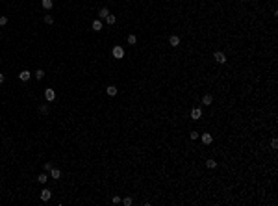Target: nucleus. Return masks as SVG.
Wrapping results in <instances>:
<instances>
[{
	"mask_svg": "<svg viewBox=\"0 0 278 206\" xmlns=\"http://www.w3.org/2000/svg\"><path fill=\"white\" fill-rule=\"evenodd\" d=\"M111 54H113V58H115V59H123V58H124V48H123V47H119V45H115L113 50H111Z\"/></svg>",
	"mask_w": 278,
	"mask_h": 206,
	"instance_id": "f257e3e1",
	"label": "nucleus"
},
{
	"mask_svg": "<svg viewBox=\"0 0 278 206\" xmlns=\"http://www.w3.org/2000/svg\"><path fill=\"white\" fill-rule=\"evenodd\" d=\"M213 59H215L217 63H226V54L221 52V50H217V52L213 54Z\"/></svg>",
	"mask_w": 278,
	"mask_h": 206,
	"instance_id": "f03ea898",
	"label": "nucleus"
},
{
	"mask_svg": "<svg viewBox=\"0 0 278 206\" xmlns=\"http://www.w3.org/2000/svg\"><path fill=\"white\" fill-rule=\"evenodd\" d=\"M50 197H52V191L50 189H43L41 195H39V199L43 200V203H47V200H50Z\"/></svg>",
	"mask_w": 278,
	"mask_h": 206,
	"instance_id": "7ed1b4c3",
	"label": "nucleus"
},
{
	"mask_svg": "<svg viewBox=\"0 0 278 206\" xmlns=\"http://www.w3.org/2000/svg\"><path fill=\"white\" fill-rule=\"evenodd\" d=\"M45 98H47L48 102H52V100L56 98V91L54 89H45Z\"/></svg>",
	"mask_w": 278,
	"mask_h": 206,
	"instance_id": "20e7f679",
	"label": "nucleus"
},
{
	"mask_svg": "<svg viewBox=\"0 0 278 206\" xmlns=\"http://www.w3.org/2000/svg\"><path fill=\"white\" fill-rule=\"evenodd\" d=\"M200 139H202V143H204V145H210L211 141H213V135L206 132V134H202V135H200Z\"/></svg>",
	"mask_w": 278,
	"mask_h": 206,
	"instance_id": "39448f33",
	"label": "nucleus"
},
{
	"mask_svg": "<svg viewBox=\"0 0 278 206\" xmlns=\"http://www.w3.org/2000/svg\"><path fill=\"white\" fill-rule=\"evenodd\" d=\"M200 115H202V110L200 108H193V110H191V119H193V121L200 119Z\"/></svg>",
	"mask_w": 278,
	"mask_h": 206,
	"instance_id": "423d86ee",
	"label": "nucleus"
},
{
	"mask_svg": "<svg viewBox=\"0 0 278 206\" xmlns=\"http://www.w3.org/2000/svg\"><path fill=\"white\" fill-rule=\"evenodd\" d=\"M202 104H204V106H211V104H213V97H211V95H204V97H202Z\"/></svg>",
	"mask_w": 278,
	"mask_h": 206,
	"instance_id": "0eeeda50",
	"label": "nucleus"
},
{
	"mask_svg": "<svg viewBox=\"0 0 278 206\" xmlns=\"http://www.w3.org/2000/svg\"><path fill=\"white\" fill-rule=\"evenodd\" d=\"M169 45H171V47H178V45H180V37L178 36H171L169 37Z\"/></svg>",
	"mask_w": 278,
	"mask_h": 206,
	"instance_id": "6e6552de",
	"label": "nucleus"
},
{
	"mask_svg": "<svg viewBox=\"0 0 278 206\" xmlns=\"http://www.w3.org/2000/svg\"><path fill=\"white\" fill-rule=\"evenodd\" d=\"M117 91H119V89L115 87V85H108V87H106V93H108L109 97H115V95H117Z\"/></svg>",
	"mask_w": 278,
	"mask_h": 206,
	"instance_id": "1a4fd4ad",
	"label": "nucleus"
},
{
	"mask_svg": "<svg viewBox=\"0 0 278 206\" xmlns=\"http://www.w3.org/2000/svg\"><path fill=\"white\" fill-rule=\"evenodd\" d=\"M50 177H52V178H61V171L52 167V169H50Z\"/></svg>",
	"mask_w": 278,
	"mask_h": 206,
	"instance_id": "9d476101",
	"label": "nucleus"
},
{
	"mask_svg": "<svg viewBox=\"0 0 278 206\" xmlns=\"http://www.w3.org/2000/svg\"><path fill=\"white\" fill-rule=\"evenodd\" d=\"M41 6H43L45 9H52L54 2H52V0H41Z\"/></svg>",
	"mask_w": 278,
	"mask_h": 206,
	"instance_id": "9b49d317",
	"label": "nucleus"
},
{
	"mask_svg": "<svg viewBox=\"0 0 278 206\" xmlns=\"http://www.w3.org/2000/svg\"><path fill=\"white\" fill-rule=\"evenodd\" d=\"M19 78H21L22 82H26V80H30V71H21V73H19Z\"/></svg>",
	"mask_w": 278,
	"mask_h": 206,
	"instance_id": "f8f14e48",
	"label": "nucleus"
},
{
	"mask_svg": "<svg viewBox=\"0 0 278 206\" xmlns=\"http://www.w3.org/2000/svg\"><path fill=\"white\" fill-rule=\"evenodd\" d=\"M91 28H93L95 32H100V30H102V22H100V21H93V24H91Z\"/></svg>",
	"mask_w": 278,
	"mask_h": 206,
	"instance_id": "ddd939ff",
	"label": "nucleus"
},
{
	"mask_svg": "<svg viewBox=\"0 0 278 206\" xmlns=\"http://www.w3.org/2000/svg\"><path fill=\"white\" fill-rule=\"evenodd\" d=\"M206 167H208V169H215V167H217V162H215L213 158L206 160Z\"/></svg>",
	"mask_w": 278,
	"mask_h": 206,
	"instance_id": "4468645a",
	"label": "nucleus"
},
{
	"mask_svg": "<svg viewBox=\"0 0 278 206\" xmlns=\"http://www.w3.org/2000/svg\"><path fill=\"white\" fill-rule=\"evenodd\" d=\"M47 180H48V175H47V173H41V175L37 177V182H39V184H47Z\"/></svg>",
	"mask_w": 278,
	"mask_h": 206,
	"instance_id": "2eb2a0df",
	"label": "nucleus"
},
{
	"mask_svg": "<svg viewBox=\"0 0 278 206\" xmlns=\"http://www.w3.org/2000/svg\"><path fill=\"white\" fill-rule=\"evenodd\" d=\"M98 15H100V19H106V17L109 15V9H108V8H102V9L98 11Z\"/></svg>",
	"mask_w": 278,
	"mask_h": 206,
	"instance_id": "dca6fc26",
	"label": "nucleus"
},
{
	"mask_svg": "<svg viewBox=\"0 0 278 206\" xmlns=\"http://www.w3.org/2000/svg\"><path fill=\"white\" fill-rule=\"evenodd\" d=\"M115 21H117V17H115V15H111V13L106 17V22H108V24H115Z\"/></svg>",
	"mask_w": 278,
	"mask_h": 206,
	"instance_id": "f3484780",
	"label": "nucleus"
},
{
	"mask_svg": "<svg viewBox=\"0 0 278 206\" xmlns=\"http://www.w3.org/2000/svg\"><path fill=\"white\" fill-rule=\"evenodd\" d=\"M43 76H45V71H43V69H37V71H35V78L43 80Z\"/></svg>",
	"mask_w": 278,
	"mask_h": 206,
	"instance_id": "a211bd4d",
	"label": "nucleus"
},
{
	"mask_svg": "<svg viewBox=\"0 0 278 206\" xmlns=\"http://www.w3.org/2000/svg\"><path fill=\"white\" fill-rule=\"evenodd\" d=\"M121 203H123L124 206H132V203H134V200H132V197H126V199H123V200H121Z\"/></svg>",
	"mask_w": 278,
	"mask_h": 206,
	"instance_id": "6ab92c4d",
	"label": "nucleus"
},
{
	"mask_svg": "<svg viewBox=\"0 0 278 206\" xmlns=\"http://www.w3.org/2000/svg\"><path fill=\"white\" fill-rule=\"evenodd\" d=\"M8 24V17L6 15H0V26H6Z\"/></svg>",
	"mask_w": 278,
	"mask_h": 206,
	"instance_id": "aec40b11",
	"label": "nucleus"
},
{
	"mask_svg": "<svg viewBox=\"0 0 278 206\" xmlns=\"http://www.w3.org/2000/svg\"><path fill=\"white\" fill-rule=\"evenodd\" d=\"M189 138H191V139H193V141H195V139H199V138H200V134H199V132H195V130H193V132L189 134Z\"/></svg>",
	"mask_w": 278,
	"mask_h": 206,
	"instance_id": "412c9836",
	"label": "nucleus"
},
{
	"mask_svg": "<svg viewBox=\"0 0 278 206\" xmlns=\"http://www.w3.org/2000/svg\"><path fill=\"white\" fill-rule=\"evenodd\" d=\"M271 149H278V139H276V138L271 139Z\"/></svg>",
	"mask_w": 278,
	"mask_h": 206,
	"instance_id": "4be33fe9",
	"label": "nucleus"
},
{
	"mask_svg": "<svg viewBox=\"0 0 278 206\" xmlns=\"http://www.w3.org/2000/svg\"><path fill=\"white\" fill-rule=\"evenodd\" d=\"M128 43L130 45H135V43H137V37H135V36H128Z\"/></svg>",
	"mask_w": 278,
	"mask_h": 206,
	"instance_id": "5701e85b",
	"label": "nucleus"
},
{
	"mask_svg": "<svg viewBox=\"0 0 278 206\" xmlns=\"http://www.w3.org/2000/svg\"><path fill=\"white\" fill-rule=\"evenodd\" d=\"M45 22H47V24H52V22H54L52 15H45Z\"/></svg>",
	"mask_w": 278,
	"mask_h": 206,
	"instance_id": "b1692460",
	"label": "nucleus"
},
{
	"mask_svg": "<svg viewBox=\"0 0 278 206\" xmlns=\"http://www.w3.org/2000/svg\"><path fill=\"white\" fill-rule=\"evenodd\" d=\"M39 112H41V113H48V106H47V104H43V106H39Z\"/></svg>",
	"mask_w": 278,
	"mask_h": 206,
	"instance_id": "393cba45",
	"label": "nucleus"
},
{
	"mask_svg": "<svg viewBox=\"0 0 278 206\" xmlns=\"http://www.w3.org/2000/svg\"><path fill=\"white\" fill-rule=\"evenodd\" d=\"M111 203H113V204H121V197H119V195H115V197L111 199Z\"/></svg>",
	"mask_w": 278,
	"mask_h": 206,
	"instance_id": "a878e982",
	"label": "nucleus"
},
{
	"mask_svg": "<svg viewBox=\"0 0 278 206\" xmlns=\"http://www.w3.org/2000/svg\"><path fill=\"white\" fill-rule=\"evenodd\" d=\"M52 169V163H45V171H50Z\"/></svg>",
	"mask_w": 278,
	"mask_h": 206,
	"instance_id": "bb28decb",
	"label": "nucleus"
},
{
	"mask_svg": "<svg viewBox=\"0 0 278 206\" xmlns=\"http://www.w3.org/2000/svg\"><path fill=\"white\" fill-rule=\"evenodd\" d=\"M4 80H6V76H4V74H0V84H2Z\"/></svg>",
	"mask_w": 278,
	"mask_h": 206,
	"instance_id": "cd10ccee",
	"label": "nucleus"
}]
</instances>
